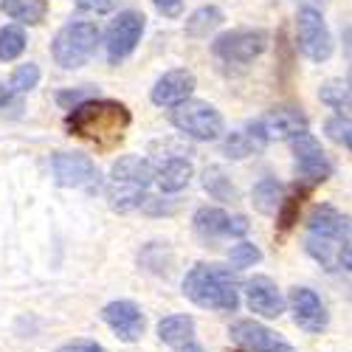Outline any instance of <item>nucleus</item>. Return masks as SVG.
I'll use <instances>...</instances> for the list:
<instances>
[{"label": "nucleus", "mask_w": 352, "mask_h": 352, "mask_svg": "<svg viewBox=\"0 0 352 352\" xmlns=\"http://www.w3.org/2000/svg\"><path fill=\"white\" fill-rule=\"evenodd\" d=\"M56 352H107L102 344H96V341H85V338H79V341H68V344H63Z\"/></svg>", "instance_id": "obj_35"}, {"label": "nucleus", "mask_w": 352, "mask_h": 352, "mask_svg": "<svg viewBox=\"0 0 352 352\" xmlns=\"http://www.w3.org/2000/svg\"><path fill=\"white\" fill-rule=\"evenodd\" d=\"M184 293L197 307L206 310H220V313H234L240 307V287L237 279L228 268L220 265H206L200 262L184 276Z\"/></svg>", "instance_id": "obj_3"}, {"label": "nucleus", "mask_w": 352, "mask_h": 352, "mask_svg": "<svg viewBox=\"0 0 352 352\" xmlns=\"http://www.w3.org/2000/svg\"><path fill=\"white\" fill-rule=\"evenodd\" d=\"M203 189H206L214 200H223V203H234L240 197L237 186L231 184V178L223 172V166H206L203 169Z\"/></svg>", "instance_id": "obj_24"}, {"label": "nucleus", "mask_w": 352, "mask_h": 352, "mask_svg": "<svg viewBox=\"0 0 352 352\" xmlns=\"http://www.w3.org/2000/svg\"><path fill=\"white\" fill-rule=\"evenodd\" d=\"M302 195L305 192H293V195H287L285 197V203H282V209H279V226H282V231H287L293 223H296V214H299V206H302Z\"/></svg>", "instance_id": "obj_31"}, {"label": "nucleus", "mask_w": 352, "mask_h": 352, "mask_svg": "<svg viewBox=\"0 0 352 352\" xmlns=\"http://www.w3.org/2000/svg\"><path fill=\"white\" fill-rule=\"evenodd\" d=\"M254 209L262 212V214H279L282 203H285V186L276 181V178H262L256 186H254Z\"/></svg>", "instance_id": "obj_21"}, {"label": "nucleus", "mask_w": 352, "mask_h": 352, "mask_svg": "<svg viewBox=\"0 0 352 352\" xmlns=\"http://www.w3.org/2000/svg\"><path fill=\"white\" fill-rule=\"evenodd\" d=\"M158 338L175 352H206L197 341L192 316H164L158 321Z\"/></svg>", "instance_id": "obj_18"}, {"label": "nucleus", "mask_w": 352, "mask_h": 352, "mask_svg": "<svg viewBox=\"0 0 352 352\" xmlns=\"http://www.w3.org/2000/svg\"><path fill=\"white\" fill-rule=\"evenodd\" d=\"M259 146H265L262 144L254 133H251V127H245V130H240V133H231L228 138H226V155L228 158H245V155H251L254 150H259Z\"/></svg>", "instance_id": "obj_26"}, {"label": "nucleus", "mask_w": 352, "mask_h": 352, "mask_svg": "<svg viewBox=\"0 0 352 352\" xmlns=\"http://www.w3.org/2000/svg\"><path fill=\"white\" fill-rule=\"evenodd\" d=\"M307 228L313 237H324V240H349L352 237V217L341 214L333 206H316L307 217Z\"/></svg>", "instance_id": "obj_19"}, {"label": "nucleus", "mask_w": 352, "mask_h": 352, "mask_svg": "<svg viewBox=\"0 0 352 352\" xmlns=\"http://www.w3.org/2000/svg\"><path fill=\"white\" fill-rule=\"evenodd\" d=\"M262 259V251L254 245V243H237L231 251H228V262L234 268H251Z\"/></svg>", "instance_id": "obj_30"}, {"label": "nucleus", "mask_w": 352, "mask_h": 352, "mask_svg": "<svg viewBox=\"0 0 352 352\" xmlns=\"http://www.w3.org/2000/svg\"><path fill=\"white\" fill-rule=\"evenodd\" d=\"M91 99H96V96H94V91H87V87H79V91H60V94H56V102H60L63 107H68V110H74V107H79L85 102H91Z\"/></svg>", "instance_id": "obj_32"}, {"label": "nucleus", "mask_w": 352, "mask_h": 352, "mask_svg": "<svg viewBox=\"0 0 352 352\" xmlns=\"http://www.w3.org/2000/svg\"><path fill=\"white\" fill-rule=\"evenodd\" d=\"M76 6L82 12H96V14H104V12H113L119 6V0H76Z\"/></svg>", "instance_id": "obj_34"}, {"label": "nucleus", "mask_w": 352, "mask_h": 352, "mask_svg": "<svg viewBox=\"0 0 352 352\" xmlns=\"http://www.w3.org/2000/svg\"><path fill=\"white\" fill-rule=\"evenodd\" d=\"M155 178V169L150 161H144L138 155H122L113 164L107 181H104V195L113 212L127 214L138 209L146 200V189H150Z\"/></svg>", "instance_id": "obj_2"}, {"label": "nucleus", "mask_w": 352, "mask_h": 352, "mask_svg": "<svg viewBox=\"0 0 352 352\" xmlns=\"http://www.w3.org/2000/svg\"><path fill=\"white\" fill-rule=\"evenodd\" d=\"M223 25V12L217 9V6H200V9H195L189 17H186V34L189 37H209L214 28H220Z\"/></svg>", "instance_id": "obj_23"}, {"label": "nucleus", "mask_w": 352, "mask_h": 352, "mask_svg": "<svg viewBox=\"0 0 352 352\" xmlns=\"http://www.w3.org/2000/svg\"><path fill=\"white\" fill-rule=\"evenodd\" d=\"M23 51H25V34H23V28H17V25L0 28V60L12 63V60H17Z\"/></svg>", "instance_id": "obj_27"}, {"label": "nucleus", "mask_w": 352, "mask_h": 352, "mask_svg": "<svg viewBox=\"0 0 352 352\" xmlns=\"http://www.w3.org/2000/svg\"><path fill=\"white\" fill-rule=\"evenodd\" d=\"M96 43H99V28L94 23H68L65 28L56 32L51 43V56L60 68L74 71L91 60Z\"/></svg>", "instance_id": "obj_4"}, {"label": "nucleus", "mask_w": 352, "mask_h": 352, "mask_svg": "<svg viewBox=\"0 0 352 352\" xmlns=\"http://www.w3.org/2000/svg\"><path fill=\"white\" fill-rule=\"evenodd\" d=\"M172 127H178L184 135L195 138V141H217L223 135V116L220 110H214L209 102L200 99H189L184 104H178L169 113Z\"/></svg>", "instance_id": "obj_5"}, {"label": "nucleus", "mask_w": 352, "mask_h": 352, "mask_svg": "<svg viewBox=\"0 0 352 352\" xmlns=\"http://www.w3.org/2000/svg\"><path fill=\"white\" fill-rule=\"evenodd\" d=\"M296 45L299 51L313 63H324L330 60L333 54V37H330V28L321 17L318 9L305 6L296 14Z\"/></svg>", "instance_id": "obj_7"}, {"label": "nucleus", "mask_w": 352, "mask_h": 352, "mask_svg": "<svg viewBox=\"0 0 352 352\" xmlns=\"http://www.w3.org/2000/svg\"><path fill=\"white\" fill-rule=\"evenodd\" d=\"M153 3L164 17H181L184 12V0H153Z\"/></svg>", "instance_id": "obj_36"}, {"label": "nucleus", "mask_w": 352, "mask_h": 352, "mask_svg": "<svg viewBox=\"0 0 352 352\" xmlns=\"http://www.w3.org/2000/svg\"><path fill=\"white\" fill-rule=\"evenodd\" d=\"M324 130H327V135H330L333 141H341V144H344V138H346L349 130H352V122L346 119V116H336V119H330V122L324 124Z\"/></svg>", "instance_id": "obj_33"}, {"label": "nucleus", "mask_w": 352, "mask_h": 352, "mask_svg": "<svg viewBox=\"0 0 352 352\" xmlns=\"http://www.w3.org/2000/svg\"><path fill=\"white\" fill-rule=\"evenodd\" d=\"M293 155H296V169L307 184H324L333 175V164L327 161L321 144L310 135L293 141Z\"/></svg>", "instance_id": "obj_15"}, {"label": "nucleus", "mask_w": 352, "mask_h": 352, "mask_svg": "<svg viewBox=\"0 0 352 352\" xmlns=\"http://www.w3.org/2000/svg\"><path fill=\"white\" fill-rule=\"evenodd\" d=\"M245 302L251 313L265 318H279L285 313V296L279 293L276 282L268 276H254L245 282Z\"/></svg>", "instance_id": "obj_17"}, {"label": "nucleus", "mask_w": 352, "mask_h": 352, "mask_svg": "<svg viewBox=\"0 0 352 352\" xmlns=\"http://www.w3.org/2000/svg\"><path fill=\"white\" fill-rule=\"evenodd\" d=\"M228 336L237 341L245 352H296L287 341H282L274 330H268L265 324L259 321H251V318H243V321H234Z\"/></svg>", "instance_id": "obj_12"}, {"label": "nucleus", "mask_w": 352, "mask_h": 352, "mask_svg": "<svg viewBox=\"0 0 352 352\" xmlns=\"http://www.w3.org/2000/svg\"><path fill=\"white\" fill-rule=\"evenodd\" d=\"M144 25H146V17L141 12H122L119 17H116L107 28V60L116 65V63H122L127 60V56L135 51L141 34H144Z\"/></svg>", "instance_id": "obj_10"}, {"label": "nucleus", "mask_w": 352, "mask_h": 352, "mask_svg": "<svg viewBox=\"0 0 352 352\" xmlns=\"http://www.w3.org/2000/svg\"><path fill=\"white\" fill-rule=\"evenodd\" d=\"M130 124H133L130 110L113 99H91L74 107L65 119V127L71 130V135L94 141L102 150H110V146L119 144Z\"/></svg>", "instance_id": "obj_1"}, {"label": "nucleus", "mask_w": 352, "mask_h": 352, "mask_svg": "<svg viewBox=\"0 0 352 352\" xmlns=\"http://www.w3.org/2000/svg\"><path fill=\"white\" fill-rule=\"evenodd\" d=\"M195 231L200 234L203 240H217V237H245L251 223L248 217L237 214V217H228L223 209L214 206H203L195 212Z\"/></svg>", "instance_id": "obj_11"}, {"label": "nucleus", "mask_w": 352, "mask_h": 352, "mask_svg": "<svg viewBox=\"0 0 352 352\" xmlns=\"http://www.w3.org/2000/svg\"><path fill=\"white\" fill-rule=\"evenodd\" d=\"M290 313L296 327L305 333H321L327 327V310L321 305V299L316 296V290L310 287H293L290 290Z\"/></svg>", "instance_id": "obj_13"}, {"label": "nucleus", "mask_w": 352, "mask_h": 352, "mask_svg": "<svg viewBox=\"0 0 352 352\" xmlns=\"http://www.w3.org/2000/svg\"><path fill=\"white\" fill-rule=\"evenodd\" d=\"M51 169H54V178L60 186H68V189H85V192H96L99 189V169L96 164L87 158V155H79V153H56L51 158Z\"/></svg>", "instance_id": "obj_9"}, {"label": "nucleus", "mask_w": 352, "mask_h": 352, "mask_svg": "<svg viewBox=\"0 0 352 352\" xmlns=\"http://www.w3.org/2000/svg\"><path fill=\"white\" fill-rule=\"evenodd\" d=\"M344 144H346V146H349V150H352V130H349V135L344 138Z\"/></svg>", "instance_id": "obj_39"}, {"label": "nucleus", "mask_w": 352, "mask_h": 352, "mask_svg": "<svg viewBox=\"0 0 352 352\" xmlns=\"http://www.w3.org/2000/svg\"><path fill=\"white\" fill-rule=\"evenodd\" d=\"M268 48V32L262 28H237L214 40L212 51L226 63H251Z\"/></svg>", "instance_id": "obj_8"}, {"label": "nucleus", "mask_w": 352, "mask_h": 352, "mask_svg": "<svg viewBox=\"0 0 352 352\" xmlns=\"http://www.w3.org/2000/svg\"><path fill=\"white\" fill-rule=\"evenodd\" d=\"M9 96H12V91H9V87H6L3 82H0V107H3V104L9 102Z\"/></svg>", "instance_id": "obj_38"}, {"label": "nucleus", "mask_w": 352, "mask_h": 352, "mask_svg": "<svg viewBox=\"0 0 352 352\" xmlns=\"http://www.w3.org/2000/svg\"><path fill=\"white\" fill-rule=\"evenodd\" d=\"M318 99L324 102V104H330L333 110H341V116L344 113H352V87L344 85V82H338V79H330V82L321 85Z\"/></svg>", "instance_id": "obj_25"}, {"label": "nucleus", "mask_w": 352, "mask_h": 352, "mask_svg": "<svg viewBox=\"0 0 352 352\" xmlns=\"http://www.w3.org/2000/svg\"><path fill=\"white\" fill-rule=\"evenodd\" d=\"M192 175H195V166H192L189 158H184V155H169V158L155 169V184L161 186V192L175 195V192H181V189L189 186Z\"/></svg>", "instance_id": "obj_20"}, {"label": "nucleus", "mask_w": 352, "mask_h": 352, "mask_svg": "<svg viewBox=\"0 0 352 352\" xmlns=\"http://www.w3.org/2000/svg\"><path fill=\"white\" fill-rule=\"evenodd\" d=\"M0 12L9 14L12 20L37 25L45 17L48 3H45V0H0Z\"/></svg>", "instance_id": "obj_22"}, {"label": "nucleus", "mask_w": 352, "mask_h": 352, "mask_svg": "<svg viewBox=\"0 0 352 352\" xmlns=\"http://www.w3.org/2000/svg\"><path fill=\"white\" fill-rule=\"evenodd\" d=\"M338 268L352 271V245H349V243H344V245L338 248Z\"/></svg>", "instance_id": "obj_37"}, {"label": "nucleus", "mask_w": 352, "mask_h": 352, "mask_svg": "<svg viewBox=\"0 0 352 352\" xmlns=\"http://www.w3.org/2000/svg\"><path fill=\"white\" fill-rule=\"evenodd\" d=\"M349 87H352V68H349Z\"/></svg>", "instance_id": "obj_40"}, {"label": "nucleus", "mask_w": 352, "mask_h": 352, "mask_svg": "<svg viewBox=\"0 0 352 352\" xmlns=\"http://www.w3.org/2000/svg\"><path fill=\"white\" fill-rule=\"evenodd\" d=\"M37 82H40V68L34 63H25L12 74V91L14 94H28V91L37 87Z\"/></svg>", "instance_id": "obj_29"}, {"label": "nucleus", "mask_w": 352, "mask_h": 352, "mask_svg": "<svg viewBox=\"0 0 352 352\" xmlns=\"http://www.w3.org/2000/svg\"><path fill=\"white\" fill-rule=\"evenodd\" d=\"M305 248H307V254H310L313 259H318L327 271H336V268H338V254L333 251V248H336V243H333V240L313 237V234H310L307 243H305Z\"/></svg>", "instance_id": "obj_28"}, {"label": "nucleus", "mask_w": 352, "mask_h": 352, "mask_svg": "<svg viewBox=\"0 0 352 352\" xmlns=\"http://www.w3.org/2000/svg\"><path fill=\"white\" fill-rule=\"evenodd\" d=\"M195 87H197L195 74L178 68V71L164 74V76L153 85L150 99H153V104H158V107H178V104L189 102V96L195 94Z\"/></svg>", "instance_id": "obj_16"}, {"label": "nucleus", "mask_w": 352, "mask_h": 352, "mask_svg": "<svg viewBox=\"0 0 352 352\" xmlns=\"http://www.w3.org/2000/svg\"><path fill=\"white\" fill-rule=\"evenodd\" d=\"M102 318H104V324L127 344H133L144 336V313L135 302H127V299L110 302L102 310Z\"/></svg>", "instance_id": "obj_14"}, {"label": "nucleus", "mask_w": 352, "mask_h": 352, "mask_svg": "<svg viewBox=\"0 0 352 352\" xmlns=\"http://www.w3.org/2000/svg\"><path fill=\"white\" fill-rule=\"evenodd\" d=\"M248 127L262 144H268V141H299V138H305L310 130V122L299 107L279 104Z\"/></svg>", "instance_id": "obj_6"}]
</instances>
